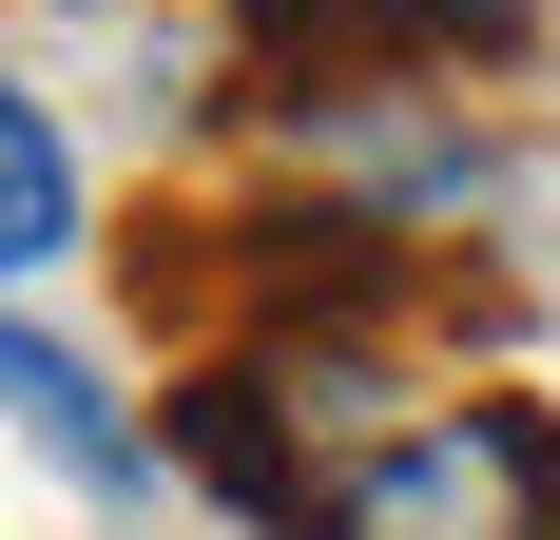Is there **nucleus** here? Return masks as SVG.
<instances>
[{
  "label": "nucleus",
  "instance_id": "obj_1",
  "mask_svg": "<svg viewBox=\"0 0 560 540\" xmlns=\"http://www.w3.org/2000/svg\"><path fill=\"white\" fill-rule=\"evenodd\" d=\"M271 174L310 193L329 232H368V251H425V232H503L522 155L483 136V116L445 97V78H271Z\"/></svg>",
  "mask_w": 560,
  "mask_h": 540
},
{
  "label": "nucleus",
  "instance_id": "obj_2",
  "mask_svg": "<svg viewBox=\"0 0 560 540\" xmlns=\"http://www.w3.org/2000/svg\"><path fill=\"white\" fill-rule=\"evenodd\" d=\"M310 540H560V425L503 406V386H464V406H425V425L387 444V463H348Z\"/></svg>",
  "mask_w": 560,
  "mask_h": 540
},
{
  "label": "nucleus",
  "instance_id": "obj_3",
  "mask_svg": "<svg viewBox=\"0 0 560 540\" xmlns=\"http://www.w3.org/2000/svg\"><path fill=\"white\" fill-rule=\"evenodd\" d=\"M0 425L39 444L78 502H136V483H155V425H136V406H116V386L58 348V328H20V309H0Z\"/></svg>",
  "mask_w": 560,
  "mask_h": 540
},
{
  "label": "nucleus",
  "instance_id": "obj_4",
  "mask_svg": "<svg viewBox=\"0 0 560 540\" xmlns=\"http://www.w3.org/2000/svg\"><path fill=\"white\" fill-rule=\"evenodd\" d=\"M271 20V78H425V58H464V39H522V0H252Z\"/></svg>",
  "mask_w": 560,
  "mask_h": 540
},
{
  "label": "nucleus",
  "instance_id": "obj_5",
  "mask_svg": "<svg viewBox=\"0 0 560 540\" xmlns=\"http://www.w3.org/2000/svg\"><path fill=\"white\" fill-rule=\"evenodd\" d=\"M174 444H194V463H213V483L252 502L271 540H310V521H329V483H310V444H290L271 406H252V367H194V386H174Z\"/></svg>",
  "mask_w": 560,
  "mask_h": 540
},
{
  "label": "nucleus",
  "instance_id": "obj_6",
  "mask_svg": "<svg viewBox=\"0 0 560 540\" xmlns=\"http://www.w3.org/2000/svg\"><path fill=\"white\" fill-rule=\"evenodd\" d=\"M58 251H78V136L0 78V290H20V270H58Z\"/></svg>",
  "mask_w": 560,
  "mask_h": 540
}]
</instances>
